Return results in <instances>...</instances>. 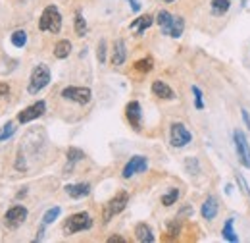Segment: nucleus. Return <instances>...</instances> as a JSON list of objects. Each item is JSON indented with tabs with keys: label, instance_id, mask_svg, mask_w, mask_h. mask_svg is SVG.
<instances>
[{
	"label": "nucleus",
	"instance_id": "f257e3e1",
	"mask_svg": "<svg viewBox=\"0 0 250 243\" xmlns=\"http://www.w3.org/2000/svg\"><path fill=\"white\" fill-rule=\"evenodd\" d=\"M156 24L162 35L171 37V39H179L185 31V20L181 16H173L167 10H160L156 14Z\"/></svg>",
	"mask_w": 250,
	"mask_h": 243
},
{
	"label": "nucleus",
	"instance_id": "f03ea898",
	"mask_svg": "<svg viewBox=\"0 0 250 243\" xmlns=\"http://www.w3.org/2000/svg\"><path fill=\"white\" fill-rule=\"evenodd\" d=\"M39 31L52 33V35L62 31V14L54 4H50V6H46L42 10V14L39 18Z\"/></svg>",
	"mask_w": 250,
	"mask_h": 243
},
{
	"label": "nucleus",
	"instance_id": "7ed1b4c3",
	"mask_svg": "<svg viewBox=\"0 0 250 243\" xmlns=\"http://www.w3.org/2000/svg\"><path fill=\"white\" fill-rule=\"evenodd\" d=\"M93 228V216L87 213V211H81V213H75L71 216H67V220L63 222V234L65 236H73V234H79V232H87Z\"/></svg>",
	"mask_w": 250,
	"mask_h": 243
},
{
	"label": "nucleus",
	"instance_id": "20e7f679",
	"mask_svg": "<svg viewBox=\"0 0 250 243\" xmlns=\"http://www.w3.org/2000/svg\"><path fill=\"white\" fill-rule=\"evenodd\" d=\"M52 79V73H50V68L46 64H37L33 68L31 75H29V85H27V93L29 95H37L41 93Z\"/></svg>",
	"mask_w": 250,
	"mask_h": 243
},
{
	"label": "nucleus",
	"instance_id": "39448f33",
	"mask_svg": "<svg viewBox=\"0 0 250 243\" xmlns=\"http://www.w3.org/2000/svg\"><path fill=\"white\" fill-rule=\"evenodd\" d=\"M190 141H192V133L188 131V127L183 122H173L169 125V143H171V147L183 149V147L190 145Z\"/></svg>",
	"mask_w": 250,
	"mask_h": 243
},
{
	"label": "nucleus",
	"instance_id": "423d86ee",
	"mask_svg": "<svg viewBox=\"0 0 250 243\" xmlns=\"http://www.w3.org/2000/svg\"><path fill=\"white\" fill-rule=\"evenodd\" d=\"M60 95H62L63 100L75 102V104H79V106H87V104L93 100V91H91L89 87H79V85L63 87Z\"/></svg>",
	"mask_w": 250,
	"mask_h": 243
},
{
	"label": "nucleus",
	"instance_id": "0eeeda50",
	"mask_svg": "<svg viewBox=\"0 0 250 243\" xmlns=\"http://www.w3.org/2000/svg\"><path fill=\"white\" fill-rule=\"evenodd\" d=\"M233 145H235L237 158H239L241 166H245V168L250 170V143L243 129H235L233 131Z\"/></svg>",
	"mask_w": 250,
	"mask_h": 243
},
{
	"label": "nucleus",
	"instance_id": "6e6552de",
	"mask_svg": "<svg viewBox=\"0 0 250 243\" xmlns=\"http://www.w3.org/2000/svg\"><path fill=\"white\" fill-rule=\"evenodd\" d=\"M127 203H129V193H127V191H118V193L106 203V207H104V222H110L114 216L124 213Z\"/></svg>",
	"mask_w": 250,
	"mask_h": 243
},
{
	"label": "nucleus",
	"instance_id": "1a4fd4ad",
	"mask_svg": "<svg viewBox=\"0 0 250 243\" xmlns=\"http://www.w3.org/2000/svg\"><path fill=\"white\" fill-rule=\"evenodd\" d=\"M148 170V158L145 154H135L127 160V164L122 170V178L124 180H131L133 176H139V174H145Z\"/></svg>",
	"mask_w": 250,
	"mask_h": 243
},
{
	"label": "nucleus",
	"instance_id": "9d476101",
	"mask_svg": "<svg viewBox=\"0 0 250 243\" xmlns=\"http://www.w3.org/2000/svg\"><path fill=\"white\" fill-rule=\"evenodd\" d=\"M125 120L131 125V129L141 131L143 129V108L139 100H129L125 104Z\"/></svg>",
	"mask_w": 250,
	"mask_h": 243
},
{
	"label": "nucleus",
	"instance_id": "9b49d317",
	"mask_svg": "<svg viewBox=\"0 0 250 243\" xmlns=\"http://www.w3.org/2000/svg\"><path fill=\"white\" fill-rule=\"evenodd\" d=\"M44 112H46V102L44 100H37V102L29 104L27 108H23L18 114V122L20 123H29V122H35L37 118L44 116Z\"/></svg>",
	"mask_w": 250,
	"mask_h": 243
},
{
	"label": "nucleus",
	"instance_id": "f8f14e48",
	"mask_svg": "<svg viewBox=\"0 0 250 243\" xmlns=\"http://www.w3.org/2000/svg\"><path fill=\"white\" fill-rule=\"evenodd\" d=\"M27 209L23 207V205H14V207H10L6 214H4V222H6V226L8 228H20L25 220H27Z\"/></svg>",
	"mask_w": 250,
	"mask_h": 243
},
{
	"label": "nucleus",
	"instance_id": "ddd939ff",
	"mask_svg": "<svg viewBox=\"0 0 250 243\" xmlns=\"http://www.w3.org/2000/svg\"><path fill=\"white\" fill-rule=\"evenodd\" d=\"M218 213H219V201H218V197H214V195L206 197V199H204V203H202V207H200V216H202L204 220L212 222V220H216Z\"/></svg>",
	"mask_w": 250,
	"mask_h": 243
},
{
	"label": "nucleus",
	"instance_id": "4468645a",
	"mask_svg": "<svg viewBox=\"0 0 250 243\" xmlns=\"http://www.w3.org/2000/svg\"><path fill=\"white\" fill-rule=\"evenodd\" d=\"M150 91L152 95L160 98V100H173L177 95L175 91L166 83V81H162V79H156V81H152V87H150Z\"/></svg>",
	"mask_w": 250,
	"mask_h": 243
},
{
	"label": "nucleus",
	"instance_id": "2eb2a0df",
	"mask_svg": "<svg viewBox=\"0 0 250 243\" xmlns=\"http://www.w3.org/2000/svg\"><path fill=\"white\" fill-rule=\"evenodd\" d=\"M63 191L71 199H83L91 195V183H67L63 185Z\"/></svg>",
	"mask_w": 250,
	"mask_h": 243
},
{
	"label": "nucleus",
	"instance_id": "dca6fc26",
	"mask_svg": "<svg viewBox=\"0 0 250 243\" xmlns=\"http://www.w3.org/2000/svg\"><path fill=\"white\" fill-rule=\"evenodd\" d=\"M156 22V18L154 16H150V14H145V16H141V18H137V20H133L131 24H129V29L135 31V35H145V31L148 29L152 24Z\"/></svg>",
	"mask_w": 250,
	"mask_h": 243
},
{
	"label": "nucleus",
	"instance_id": "f3484780",
	"mask_svg": "<svg viewBox=\"0 0 250 243\" xmlns=\"http://www.w3.org/2000/svg\"><path fill=\"white\" fill-rule=\"evenodd\" d=\"M127 60V47L124 39H116L112 47V64L114 66H124Z\"/></svg>",
	"mask_w": 250,
	"mask_h": 243
},
{
	"label": "nucleus",
	"instance_id": "a211bd4d",
	"mask_svg": "<svg viewBox=\"0 0 250 243\" xmlns=\"http://www.w3.org/2000/svg\"><path fill=\"white\" fill-rule=\"evenodd\" d=\"M135 238H137V242L141 243H152L156 240L154 234H152V228L146 222H139L135 226Z\"/></svg>",
	"mask_w": 250,
	"mask_h": 243
},
{
	"label": "nucleus",
	"instance_id": "6ab92c4d",
	"mask_svg": "<svg viewBox=\"0 0 250 243\" xmlns=\"http://www.w3.org/2000/svg\"><path fill=\"white\" fill-rule=\"evenodd\" d=\"M221 238L229 243H237L239 242V236L235 232V218H227L221 226Z\"/></svg>",
	"mask_w": 250,
	"mask_h": 243
},
{
	"label": "nucleus",
	"instance_id": "aec40b11",
	"mask_svg": "<svg viewBox=\"0 0 250 243\" xmlns=\"http://www.w3.org/2000/svg\"><path fill=\"white\" fill-rule=\"evenodd\" d=\"M65 158H67L65 172H71V170H73V166L85 158V152L81 151V149H77V147H69V149L65 151Z\"/></svg>",
	"mask_w": 250,
	"mask_h": 243
},
{
	"label": "nucleus",
	"instance_id": "412c9836",
	"mask_svg": "<svg viewBox=\"0 0 250 243\" xmlns=\"http://www.w3.org/2000/svg\"><path fill=\"white\" fill-rule=\"evenodd\" d=\"M71 41H67V39H60L56 45H54V50H52V54H54V58H58V60H65L69 54H71Z\"/></svg>",
	"mask_w": 250,
	"mask_h": 243
},
{
	"label": "nucleus",
	"instance_id": "4be33fe9",
	"mask_svg": "<svg viewBox=\"0 0 250 243\" xmlns=\"http://www.w3.org/2000/svg\"><path fill=\"white\" fill-rule=\"evenodd\" d=\"M231 6H233L231 0H212L210 2V12H212V16L221 18V16H225L231 10Z\"/></svg>",
	"mask_w": 250,
	"mask_h": 243
},
{
	"label": "nucleus",
	"instance_id": "5701e85b",
	"mask_svg": "<svg viewBox=\"0 0 250 243\" xmlns=\"http://www.w3.org/2000/svg\"><path fill=\"white\" fill-rule=\"evenodd\" d=\"M73 27H75V35L77 37H85L87 35V20L83 18V14H81V10H77L75 12V18H73Z\"/></svg>",
	"mask_w": 250,
	"mask_h": 243
},
{
	"label": "nucleus",
	"instance_id": "b1692460",
	"mask_svg": "<svg viewBox=\"0 0 250 243\" xmlns=\"http://www.w3.org/2000/svg\"><path fill=\"white\" fill-rule=\"evenodd\" d=\"M133 70L139 72V73H148V72H152V70H154V60H152V56H145V58L137 60L133 64Z\"/></svg>",
	"mask_w": 250,
	"mask_h": 243
},
{
	"label": "nucleus",
	"instance_id": "393cba45",
	"mask_svg": "<svg viewBox=\"0 0 250 243\" xmlns=\"http://www.w3.org/2000/svg\"><path fill=\"white\" fill-rule=\"evenodd\" d=\"M10 43H12L16 49H23V47L27 45V31L16 29L10 35Z\"/></svg>",
	"mask_w": 250,
	"mask_h": 243
},
{
	"label": "nucleus",
	"instance_id": "a878e982",
	"mask_svg": "<svg viewBox=\"0 0 250 243\" xmlns=\"http://www.w3.org/2000/svg\"><path fill=\"white\" fill-rule=\"evenodd\" d=\"M160 201H162V205H164V207H173V205L179 201V189H177V187H171L166 195H162V199H160Z\"/></svg>",
	"mask_w": 250,
	"mask_h": 243
},
{
	"label": "nucleus",
	"instance_id": "bb28decb",
	"mask_svg": "<svg viewBox=\"0 0 250 243\" xmlns=\"http://www.w3.org/2000/svg\"><path fill=\"white\" fill-rule=\"evenodd\" d=\"M16 131H18L16 122H8V123H4V125L0 127V143H4V141H8L10 137H14Z\"/></svg>",
	"mask_w": 250,
	"mask_h": 243
},
{
	"label": "nucleus",
	"instance_id": "cd10ccee",
	"mask_svg": "<svg viewBox=\"0 0 250 243\" xmlns=\"http://www.w3.org/2000/svg\"><path fill=\"white\" fill-rule=\"evenodd\" d=\"M60 214H62V209H60V207H52V209H48L46 213L42 214V224L48 226V224L56 222V220L60 218Z\"/></svg>",
	"mask_w": 250,
	"mask_h": 243
},
{
	"label": "nucleus",
	"instance_id": "c85d7f7f",
	"mask_svg": "<svg viewBox=\"0 0 250 243\" xmlns=\"http://www.w3.org/2000/svg\"><path fill=\"white\" fill-rule=\"evenodd\" d=\"M192 97H194V108L196 110H204V93H202V89L198 87V85H192Z\"/></svg>",
	"mask_w": 250,
	"mask_h": 243
},
{
	"label": "nucleus",
	"instance_id": "c756f323",
	"mask_svg": "<svg viewBox=\"0 0 250 243\" xmlns=\"http://www.w3.org/2000/svg\"><path fill=\"white\" fill-rule=\"evenodd\" d=\"M106 52H108L106 41L100 39V41H98V47H96V60H98V64H106Z\"/></svg>",
	"mask_w": 250,
	"mask_h": 243
},
{
	"label": "nucleus",
	"instance_id": "7c9ffc66",
	"mask_svg": "<svg viewBox=\"0 0 250 243\" xmlns=\"http://www.w3.org/2000/svg\"><path fill=\"white\" fill-rule=\"evenodd\" d=\"M185 168H187L188 174H198V172H200L198 158H194V156H188V158H185Z\"/></svg>",
	"mask_w": 250,
	"mask_h": 243
},
{
	"label": "nucleus",
	"instance_id": "2f4dec72",
	"mask_svg": "<svg viewBox=\"0 0 250 243\" xmlns=\"http://www.w3.org/2000/svg\"><path fill=\"white\" fill-rule=\"evenodd\" d=\"M237 183H239V187L243 189V193L250 199V187H249V183H247V180H245L241 174H237Z\"/></svg>",
	"mask_w": 250,
	"mask_h": 243
},
{
	"label": "nucleus",
	"instance_id": "473e14b6",
	"mask_svg": "<svg viewBox=\"0 0 250 243\" xmlns=\"http://www.w3.org/2000/svg\"><path fill=\"white\" fill-rule=\"evenodd\" d=\"M241 118H243V123L247 125V129L250 131V114L247 108H241Z\"/></svg>",
	"mask_w": 250,
	"mask_h": 243
},
{
	"label": "nucleus",
	"instance_id": "72a5a7b5",
	"mask_svg": "<svg viewBox=\"0 0 250 243\" xmlns=\"http://www.w3.org/2000/svg\"><path fill=\"white\" fill-rule=\"evenodd\" d=\"M16 168H18V170H21V172L27 168V166H25V160H23V156H21V152L18 154V160H16Z\"/></svg>",
	"mask_w": 250,
	"mask_h": 243
},
{
	"label": "nucleus",
	"instance_id": "f704fd0d",
	"mask_svg": "<svg viewBox=\"0 0 250 243\" xmlns=\"http://www.w3.org/2000/svg\"><path fill=\"white\" fill-rule=\"evenodd\" d=\"M8 95H10V85L0 81V97H8Z\"/></svg>",
	"mask_w": 250,
	"mask_h": 243
},
{
	"label": "nucleus",
	"instance_id": "c9c22d12",
	"mask_svg": "<svg viewBox=\"0 0 250 243\" xmlns=\"http://www.w3.org/2000/svg\"><path fill=\"white\" fill-rule=\"evenodd\" d=\"M188 214H192V209H190V205H185V207L179 211L177 218H183V216H188Z\"/></svg>",
	"mask_w": 250,
	"mask_h": 243
},
{
	"label": "nucleus",
	"instance_id": "e433bc0d",
	"mask_svg": "<svg viewBox=\"0 0 250 243\" xmlns=\"http://www.w3.org/2000/svg\"><path fill=\"white\" fill-rule=\"evenodd\" d=\"M116 242L125 243V240L122 238V236H112V238H108V243H116Z\"/></svg>",
	"mask_w": 250,
	"mask_h": 243
},
{
	"label": "nucleus",
	"instance_id": "4c0bfd02",
	"mask_svg": "<svg viewBox=\"0 0 250 243\" xmlns=\"http://www.w3.org/2000/svg\"><path fill=\"white\" fill-rule=\"evenodd\" d=\"M129 4H131V10H133V12H139V10H141L139 0H133V2H129Z\"/></svg>",
	"mask_w": 250,
	"mask_h": 243
},
{
	"label": "nucleus",
	"instance_id": "58836bf2",
	"mask_svg": "<svg viewBox=\"0 0 250 243\" xmlns=\"http://www.w3.org/2000/svg\"><path fill=\"white\" fill-rule=\"evenodd\" d=\"M162 2H167V4H171V2H175V0H162Z\"/></svg>",
	"mask_w": 250,
	"mask_h": 243
},
{
	"label": "nucleus",
	"instance_id": "ea45409f",
	"mask_svg": "<svg viewBox=\"0 0 250 243\" xmlns=\"http://www.w3.org/2000/svg\"><path fill=\"white\" fill-rule=\"evenodd\" d=\"M129 2H133V0H129Z\"/></svg>",
	"mask_w": 250,
	"mask_h": 243
}]
</instances>
